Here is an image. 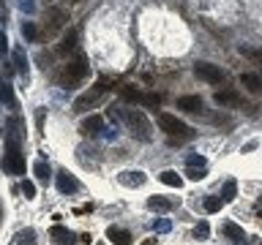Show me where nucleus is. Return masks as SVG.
Segmentation results:
<instances>
[{
    "mask_svg": "<svg viewBox=\"0 0 262 245\" xmlns=\"http://www.w3.org/2000/svg\"><path fill=\"white\" fill-rule=\"evenodd\" d=\"M19 8H25V11H33V3H30V0H19Z\"/></svg>",
    "mask_w": 262,
    "mask_h": 245,
    "instance_id": "obj_32",
    "label": "nucleus"
},
{
    "mask_svg": "<svg viewBox=\"0 0 262 245\" xmlns=\"http://www.w3.org/2000/svg\"><path fill=\"white\" fill-rule=\"evenodd\" d=\"M159 128L169 136V142H172V144H175V142H188V139L194 136V131L188 128L183 120H178L175 114H167V112H161V114H159Z\"/></svg>",
    "mask_w": 262,
    "mask_h": 245,
    "instance_id": "obj_1",
    "label": "nucleus"
},
{
    "mask_svg": "<svg viewBox=\"0 0 262 245\" xmlns=\"http://www.w3.org/2000/svg\"><path fill=\"white\" fill-rule=\"evenodd\" d=\"M194 74L202 82H208V85H221V82H224V71H221L219 65H213V63H196Z\"/></svg>",
    "mask_w": 262,
    "mask_h": 245,
    "instance_id": "obj_5",
    "label": "nucleus"
},
{
    "mask_svg": "<svg viewBox=\"0 0 262 245\" xmlns=\"http://www.w3.org/2000/svg\"><path fill=\"white\" fill-rule=\"evenodd\" d=\"M241 52H243L246 57H251V60H257V63H259V71H262V49H249V46H243ZM259 77H262V74H259Z\"/></svg>",
    "mask_w": 262,
    "mask_h": 245,
    "instance_id": "obj_26",
    "label": "nucleus"
},
{
    "mask_svg": "<svg viewBox=\"0 0 262 245\" xmlns=\"http://www.w3.org/2000/svg\"><path fill=\"white\" fill-rule=\"evenodd\" d=\"M49 237H52L57 245H69V242H74V234H71L66 226H60V224H55L52 229H49Z\"/></svg>",
    "mask_w": 262,
    "mask_h": 245,
    "instance_id": "obj_13",
    "label": "nucleus"
},
{
    "mask_svg": "<svg viewBox=\"0 0 262 245\" xmlns=\"http://www.w3.org/2000/svg\"><path fill=\"white\" fill-rule=\"evenodd\" d=\"M178 109H183L188 114H200L202 112V98L200 95H180L178 98Z\"/></svg>",
    "mask_w": 262,
    "mask_h": 245,
    "instance_id": "obj_10",
    "label": "nucleus"
},
{
    "mask_svg": "<svg viewBox=\"0 0 262 245\" xmlns=\"http://www.w3.org/2000/svg\"><path fill=\"white\" fill-rule=\"evenodd\" d=\"M8 52V38H6V33L0 30V55H6Z\"/></svg>",
    "mask_w": 262,
    "mask_h": 245,
    "instance_id": "obj_31",
    "label": "nucleus"
},
{
    "mask_svg": "<svg viewBox=\"0 0 262 245\" xmlns=\"http://www.w3.org/2000/svg\"><path fill=\"white\" fill-rule=\"evenodd\" d=\"M153 229H156V232H169V220H156V224H153Z\"/></svg>",
    "mask_w": 262,
    "mask_h": 245,
    "instance_id": "obj_30",
    "label": "nucleus"
},
{
    "mask_svg": "<svg viewBox=\"0 0 262 245\" xmlns=\"http://www.w3.org/2000/svg\"><path fill=\"white\" fill-rule=\"evenodd\" d=\"M74 3H82V0H74Z\"/></svg>",
    "mask_w": 262,
    "mask_h": 245,
    "instance_id": "obj_35",
    "label": "nucleus"
},
{
    "mask_svg": "<svg viewBox=\"0 0 262 245\" xmlns=\"http://www.w3.org/2000/svg\"><path fill=\"white\" fill-rule=\"evenodd\" d=\"M88 71H90V65H88V57L85 55H79L77 60H71V63H66V68L60 74V85H79L82 79L88 77Z\"/></svg>",
    "mask_w": 262,
    "mask_h": 245,
    "instance_id": "obj_4",
    "label": "nucleus"
},
{
    "mask_svg": "<svg viewBox=\"0 0 262 245\" xmlns=\"http://www.w3.org/2000/svg\"><path fill=\"white\" fill-rule=\"evenodd\" d=\"M118 180L123 185H128V188H139V185L147 183V175H145V172H120Z\"/></svg>",
    "mask_w": 262,
    "mask_h": 245,
    "instance_id": "obj_11",
    "label": "nucleus"
},
{
    "mask_svg": "<svg viewBox=\"0 0 262 245\" xmlns=\"http://www.w3.org/2000/svg\"><path fill=\"white\" fill-rule=\"evenodd\" d=\"M257 218L262 220V196H259V199H257Z\"/></svg>",
    "mask_w": 262,
    "mask_h": 245,
    "instance_id": "obj_33",
    "label": "nucleus"
},
{
    "mask_svg": "<svg viewBox=\"0 0 262 245\" xmlns=\"http://www.w3.org/2000/svg\"><path fill=\"white\" fill-rule=\"evenodd\" d=\"M55 183H57V191L60 193H77L79 191V180L71 175V172H66V169H60L55 175Z\"/></svg>",
    "mask_w": 262,
    "mask_h": 245,
    "instance_id": "obj_7",
    "label": "nucleus"
},
{
    "mask_svg": "<svg viewBox=\"0 0 262 245\" xmlns=\"http://www.w3.org/2000/svg\"><path fill=\"white\" fill-rule=\"evenodd\" d=\"M186 175H188V180H202L205 175H208V172H205V166H188Z\"/></svg>",
    "mask_w": 262,
    "mask_h": 245,
    "instance_id": "obj_27",
    "label": "nucleus"
},
{
    "mask_svg": "<svg viewBox=\"0 0 262 245\" xmlns=\"http://www.w3.org/2000/svg\"><path fill=\"white\" fill-rule=\"evenodd\" d=\"M159 180H161L164 185H172V188H180V185H183V177H180V175H175L172 169L161 172V175H159Z\"/></svg>",
    "mask_w": 262,
    "mask_h": 245,
    "instance_id": "obj_19",
    "label": "nucleus"
},
{
    "mask_svg": "<svg viewBox=\"0 0 262 245\" xmlns=\"http://www.w3.org/2000/svg\"><path fill=\"white\" fill-rule=\"evenodd\" d=\"M142 245H153V240H147V242H142Z\"/></svg>",
    "mask_w": 262,
    "mask_h": 245,
    "instance_id": "obj_34",
    "label": "nucleus"
},
{
    "mask_svg": "<svg viewBox=\"0 0 262 245\" xmlns=\"http://www.w3.org/2000/svg\"><path fill=\"white\" fill-rule=\"evenodd\" d=\"M221 234H224V237H229V240H246V232H243V229L237 226V224H232V220L221 226Z\"/></svg>",
    "mask_w": 262,
    "mask_h": 245,
    "instance_id": "obj_16",
    "label": "nucleus"
},
{
    "mask_svg": "<svg viewBox=\"0 0 262 245\" xmlns=\"http://www.w3.org/2000/svg\"><path fill=\"white\" fill-rule=\"evenodd\" d=\"M241 82L251 90V93H259L262 90V77H257V74H241Z\"/></svg>",
    "mask_w": 262,
    "mask_h": 245,
    "instance_id": "obj_18",
    "label": "nucleus"
},
{
    "mask_svg": "<svg viewBox=\"0 0 262 245\" xmlns=\"http://www.w3.org/2000/svg\"><path fill=\"white\" fill-rule=\"evenodd\" d=\"M147 207L156 210V212H169L175 207V202H172L169 196H150V199H147Z\"/></svg>",
    "mask_w": 262,
    "mask_h": 245,
    "instance_id": "obj_15",
    "label": "nucleus"
},
{
    "mask_svg": "<svg viewBox=\"0 0 262 245\" xmlns=\"http://www.w3.org/2000/svg\"><path fill=\"white\" fill-rule=\"evenodd\" d=\"M101 131H104V117H98V114H90L79 126V134H85V136H98Z\"/></svg>",
    "mask_w": 262,
    "mask_h": 245,
    "instance_id": "obj_8",
    "label": "nucleus"
},
{
    "mask_svg": "<svg viewBox=\"0 0 262 245\" xmlns=\"http://www.w3.org/2000/svg\"><path fill=\"white\" fill-rule=\"evenodd\" d=\"M14 63H16V71L19 74H28V57H25L22 49H14Z\"/></svg>",
    "mask_w": 262,
    "mask_h": 245,
    "instance_id": "obj_22",
    "label": "nucleus"
},
{
    "mask_svg": "<svg viewBox=\"0 0 262 245\" xmlns=\"http://www.w3.org/2000/svg\"><path fill=\"white\" fill-rule=\"evenodd\" d=\"M104 90H106V82H98V85H96L93 90H88L85 95H79L77 101H74V112H85L88 106H93V104L98 101V98H101Z\"/></svg>",
    "mask_w": 262,
    "mask_h": 245,
    "instance_id": "obj_6",
    "label": "nucleus"
},
{
    "mask_svg": "<svg viewBox=\"0 0 262 245\" xmlns=\"http://www.w3.org/2000/svg\"><path fill=\"white\" fill-rule=\"evenodd\" d=\"M213 101L219 106H237L241 104V95H237L235 90H219V93L213 95Z\"/></svg>",
    "mask_w": 262,
    "mask_h": 245,
    "instance_id": "obj_12",
    "label": "nucleus"
},
{
    "mask_svg": "<svg viewBox=\"0 0 262 245\" xmlns=\"http://www.w3.org/2000/svg\"><path fill=\"white\" fill-rule=\"evenodd\" d=\"M33 175H36V180L38 183H49V177H52V172H49V166H47V161H36V166H33Z\"/></svg>",
    "mask_w": 262,
    "mask_h": 245,
    "instance_id": "obj_17",
    "label": "nucleus"
},
{
    "mask_svg": "<svg viewBox=\"0 0 262 245\" xmlns=\"http://www.w3.org/2000/svg\"><path fill=\"white\" fill-rule=\"evenodd\" d=\"M221 204H224V199H216V196H208L205 199V212H219Z\"/></svg>",
    "mask_w": 262,
    "mask_h": 245,
    "instance_id": "obj_24",
    "label": "nucleus"
},
{
    "mask_svg": "<svg viewBox=\"0 0 262 245\" xmlns=\"http://www.w3.org/2000/svg\"><path fill=\"white\" fill-rule=\"evenodd\" d=\"M235 196H237V183H235V180H227L224 188H221V199H224V202H232Z\"/></svg>",
    "mask_w": 262,
    "mask_h": 245,
    "instance_id": "obj_21",
    "label": "nucleus"
},
{
    "mask_svg": "<svg viewBox=\"0 0 262 245\" xmlns=\"http://www.w3.org/2000/svg\"><path fill=\"white\" fill-rule=\"evenodd\" d=\"M22 36L28 38V41H36L38 38V28L33 22H22Z\"/></svg>",
    "mask_w": 262,
    "mask_h": 245,
    "instance_id": "obj_23",
    "label": "nucleus"
},
{
    "mask_svg": "<svg viewBox=\"0 0 262 245\" xmlns=\"http://www.w3.org/2000/svg\"><path fill=\"white\" fill-rule=\"evenodd\" d=\"M22 191H25V199H33V196H36V185H33L30 180H22Z\"/></svg>",
    "mask_w": 262,
    "mask_h": 245,
    "instance_id": "obj_29",
    "label": "nucleus"
},
{
    "mask_svg": "<svg viewBox=\"0 0 262 245\" xmlns=\"http://www.w3.org/2000/svg\"><path fill=\"white\" fill-rule=\"evenodd\" d=\"M3 169L8 172V175H25V155H22V142H14V139H6Z\"/></svg>",
    "mask_w": 262,
    "mask_h": 245,
    "instance_id": "obj_3",
    "label": "nucleus"
},
{
    "mask_svg": "<svg viewBox=\"0 0 262 245\" xmlns=\"http://www.w3.org/2000/svg\"><path fill=\"white\" fill-rule=\"evenodd\" d=\"M208 234H210V226H208V220H200L194 229V237L196 240H208Z\"/></svg>",
    "mask_w": 262,
    "mask_h": 245,
    "instance_id": "obj_25",
    "label": "nucleus"
},
{
    "mask_svg": "<svg viewBox=\"0 0 262 245\" xmlns=\"http://www.w3.org/2000/svg\"><path fill=\"white\" fill-rule=\"evenodd\" d=\"M47 19H49V28H60V24L66 22V11H60V8H49L47 11Z\"/></svg>",
    "mask_w": 262,
    "mask_h": 245,
    "instance_id": "obj_20",
    "label": "nucleus"
},
{
    "mask_svg": "<svg viewBox=\"0 0 262 245\" xmlns=\"http://www.w3.org/2000/svg\"><path fill=\"white\" fill-rule=\"evenodd\" d=\"M106 240L112 245H131L134 237H131V232H126V229H120V226H110L106 229Z\"/></svg>",
    "mask_w": 262,
    "mask_h": 245,
    "instance_id": "obj_9",
    "label": "nucleus"
},
{
    "mask_svg": "<svg viewBox=\"0 0 262 245\" xmlns=\"http://www.w3.org/2000/svg\"><path fill=\"white\" fill-rule=\"evenodd\" d=\"M77 41H79V33H77V30H69V33L63 36V41L57 44V52H60V55L74 52V49H77Z\"/></svg>",
    "mask_w": 262,
    "mask_h": 245,
    "instance_id": "obj_14",
    "label": "nucleus"
},
{
    "mask_svg": "<svg viewBox=\"0 0 262 245\" xmlns=\"http://www.w3.org/2000/svg\"><path fill=\"white\" fill-rule=\"evenodd\" d=\"M120 117L126 120L128 131L139 139V142H150V122H147V117L139 109H123Z\"/></svg>",
    "mask_w": 262,
    "mask_h": 245,
    "instance_id": "obj_2",
    "label": "nucleus"
},
{
    "mask_svg": "<svg viewBox=\"0 0 262 245\" xmlns=\"http://www.w3.org/2000/svg\"><path fill=\"white\" fill-rule=\"evenodd\" d=\"M0 215H3V212H0Z\"/></svg>",
    "mask_w": 262,
    "mask_h": 245,
    "instance_id": "obj_36",
    "label": "nucleus"
},
{
    "mask_svg": "<svg viewBox=\"0 0 262 245\" xmlns=\"http://www.w3.org/2000/svg\"><path fill=\"white\" fill-rule=\"evenodd\" d=\"M186 166H208V161H205L202 155H188V158H186Z\"/></svg>",
    "mask_w": 262,
    "mask_h": 245,
    "instance_id": "obj_28",
    "label": "nucleus"
}]
</instances>
